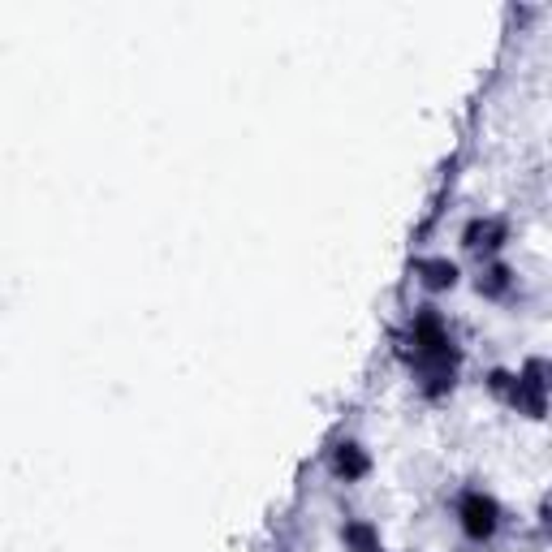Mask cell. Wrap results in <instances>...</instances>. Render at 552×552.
Returning <instances> with one entry per match:
<instances>
[{"instance_id":"cell-1","label":"cell","mask_w":552,"mask_h":552,"mask_svg":"<svg viewBox=\"0 0 552 552\" xmlns=\"http://www.w3.org/2000/svg\"><path fill=\"white\" fill-rule=\"evenodd\" d=\"M457 514H462V526H466V536L471 539H487L492 531H496V518H501L496 501L484 496V492H466L462 505H457Z\"/></svg>"},{"instance_id":"cell-2","label":"cell","mask_w":552,"mask_h":552,"mask_svg":"<svg viewBox=\"0 0 552 552\" xmlns=\"http://www.w3.org/2000/svg\"><path fill=\"white\" fill-rule=\"evenodd\" d=\"M509 406H522L526 414H544V363H526V372L514 375V397H509Z\"/></svg>"},{"instance_id":"cell-3","label":"cell","mask_w":552,"mask_h":552,"mask_svg":"<svg viewBox=\"0 0 552 552\" xmlns=\"http://www.w3.org/2000/svg\"><path fill=\"white\" fill-rule=\"evenodd\" d=\"M332 471L342 475V479H363V475L372 471V457L363 454L354 440H345V445H337V454H332Z\"/></svg>"},{"instance_id":"cell-4","label":"cell","mask_w":552,"mask_h":552,"mask_svg":"<svg viewBox=\"0 0 552 552\" xmlns=\"http://www.w3.org/2000/svg\"><path fill=\"white\" fill-rule=\"evenodd\" d=\"M501 242H505L501 220H471V225H466V246H471V250H496Z\"/></svg>"},{"instance_id":"cell-5","label":"cell","mask_w":552,"mask_h":552,"mask_svg":"<svg viewBox=\"0 0 552 552\" xmlns=\"http://www.w3.org/2000/svg\"><path fill=\"white\" fill-rule=\"evenodd\" d=\"M419 272L427 290H454V281H457V268L449 260H423Z\"/></svg>"},{"instance_id":"cell-6","label":"cell","mask_w":552,"mask_h":552,"mask_svg":"<svg viewBox=\"0 0 552 552\" xmlns=\"http://www.w3.org/2000/svg\"><path fill=\"white\" fill-rule=\"evenodd\" d=\"M345 544H350V548L354 552H380V531H375L372 522H345Z\"/></svg>"},{"instance_id":"cell-7","label":"cell","mask_w":552,"mask_h":552,"mask_svg":"<svg viewBox=\"0 0 552 552\" xmlns=\"http://www.w3.org/2000/svg\"><path fill=\"white\" fill-rule=\"evenodd\" d=\"M509 290V268H487V276H479V293H487V298H501V293Z\"/></svg>"}]
</instances>
